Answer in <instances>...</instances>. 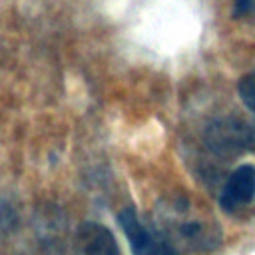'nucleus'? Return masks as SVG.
<instances>
[{"mask_svg": "<svg viewBox=\"0 0 255 255\" xmlns=\"http://www.w3.org/2000/svg\"><path fill=\"white\" fill-rule=\"evenodd\" d=\"M118 223L126 233L133 255H179L167 237L141 223L133 207H124L118 215Z\"/></svg>", "mask_w": 255, "mask_h": 255, "instance_id": "nucleus-1", "label": "nucleus"}, {"mask_svg": "<svg viewBox=\"0 0 255 255\" xmlns=\"http://www.w3.org/2000/svg\"><path fill=\"white\" fill-rule=\"evenodd\" d=\"M249 149L255 151V128H251V135H249Z\"/></svg>", "mask_w": 255, "mask_h": 255, "instance_id": "nucleus-8", "label": "nucleus"}, {"mask_svg": "<svg viewBox=\"0 0 255 255\" xmlns=\"http://www.w3.org/2000/svg\"><path fill=\"white\" fill-rule=\"evenodd\" d=\"M237 92H239V98H241L243 106L255 114V70H251L249 74H245L239 80Z\"/></svg>", "mask_w": 255, "mask_h": 255, "instance_id": "nucleus-6", "label": "nucleus"}, {"mask_svg": "<svg viewBox=\"0 0 255 255\" xmlns=\"http://www.w3.org/2000/svg\"><path fill=\"white\" fill-rule=\"evenodd\" d=\"M253 197H255V167L243 163L235 167L227 177L219 195V205L223 211H237L247 203H251Z\"/></svg>", "mask_w": 255, "mask_h": 255, "instance_id": "nucleus-4", "label": "nucleus"}, {"mask_svg": "<svg viewBox=\"0 0 255 255\" xmlns=\"http://www.w3.org/2000/svg\"><path fill=\"white\" fill-rule=\"evenodd\" d=\"M249 135H251L249 126H245L239 120L225 118V120L213 122L207 128L205 139L213 151L223 153V155H229V153L233 155V153L249 147Z\"/></svg>", "mask_w": 255, "mask_h": 255, "instance_id": "nucleus-3", "label": "nucleus"}, {"mask_svg": "<svg viewBox=\"0 0 255 255\" xmlns=\"http://www.w3.org/2000/svg\"><path fill=\"white\" fill-rule=\"evenodd\" d=\"M171 211L175 213V217H167L165 221H167V227H171L173 233L179 237V241L197 249H209L215 245L217 237L209 221L189 215L187 209L183 207H171Z\"/></svg>", "mask_w": 255, "mask_h": 255, "instance_id": "nucleus-2", "label": "nucleus"}, {"mask_svg": "<svg viewBox=\"0 0 255 255\" xmlns=\"http://www.w3.org/2000/svg\"><path fill=\"white\" fill-rule=\"evenodd\" d=\"M74 251L76 255H122L110 229L92 221L78 227Z\"/></svg>", "mask_w": 255, "mask_h": 255, "instance_id": "nucleus-5", "label": "nucleus"}, {"mask_svg": "<svg viewBox=\"0 0 255 255\" xmlns=\"http://www.w3.org/2000/svg\"><path fill=\"white\" fill-rule=\"evenodd\" d=\"M253 6V0H233V16L235 18H241L245 16Z\"/></svg>", "mask_w": 255, "mask_h": 255, "instance_id": "nucleus-7", "label": "nucleus"}]
</instances>
